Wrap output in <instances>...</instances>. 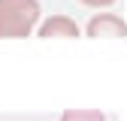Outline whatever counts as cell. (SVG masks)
<instances>
[{
  "label": "cell",
  "mask_w": 127,
  "mask_h": 121,
  "mask_svg": "<svg viewBox=\"0 0 127 121\" xmlns=\"http://www.w3.org/2000/svg\"><path fill=\"white\" fill-rule=\"evenodd\" d=\"M79 3H85V6H91V9H103V6H112L115 0H79Z\"/></svg>",
  "instance_id": "5b68a950"
},
{
  "label": "cell",
  "mask_w": 127,
  "mask_h": 121,
  "mask_svg": "<svg viewBox=\"0 0 127 121\" xmlns=\"http://www.w3.org/2000/svg\"><path fill=\"white\" fill-rule=\"evenodd\" d=\"M61 121H106L100 109H64Z\"/></svg>",
  "instance_id": "277c9868"
},
{
  "label": "cell",
  "mask_w": 127,
  "mask_h": 121,
  "mask_svg": "<svg viewBox=\"0 0 127 121\" xmlns=\"http://www.w3.org/2000/svg\"><path fill=\"white\" fill-rule=\"evenodd\" d=\"M36 36H42V39H52V36L76 39V36H82V30H79V24L70 18V15H52V18H45V21L39 24Z\"/></svg>",
  "instance_id": "3957f363"
},
{
  "label": "cell",
  "mask_w": 127,
  "mask_h": 121,
  "mask_svg": "<svg viewBox=\"0 0 127 121\" xmlns=\"http://www.w3.org/2000/svg\"><path fill=\"white\" fill-rule=\"evenodd\" d=\"M85 36H112V39H121V36H127V24H124V18L121 15H112V12H97L94 18L88 21V27H85Z\"/></svg>",
  "instance_id": "7a4b0ae2"
},
{
  "label": "cell",
  "mask_w": 127,
  "mask_h": 121,
  "mask_svg": "<svg viewBox=\"0 0 127 121\" xmlns=\"http://www.w3.org/2000/svg\"><path fill=\"white\" fill-rule=\"evenodd\" d=\"M39 18V0H0V39H24Z\"/></svg>",
  "instance_id": "6da1fadb"
}]
</instances>
